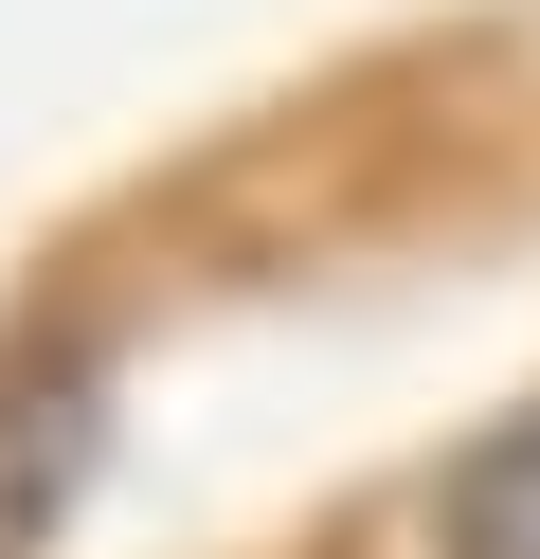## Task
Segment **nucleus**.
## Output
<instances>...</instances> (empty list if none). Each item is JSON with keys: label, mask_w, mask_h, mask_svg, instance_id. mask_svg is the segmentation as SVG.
<instances>
[{"label": "nucleus", "mask_w": 540, "mask_h": 559, "mask_svg": "<svg viewBox=\"0 0 540 559\" xmlns=\"http://www.w3.org/2000/svg\"><path fill=\"white\" fill-rule=\"evenodd\" d=\"M108 469V361L91 343H0V559H55Z\"/></svg>", "instance_id": "nucleus-1"}, {"label": "nucleus", "mask_w": 540, "mask_h": 559, "mask_svg": "<svg viewBox=\"0 0 540 559\" xmlns=\"http://www.w3.org/2000/svg\"><path fill=\"white\" fill-rule=\"evenodd\" d=\"M432 523H451V559H540V397L451 469V506H432Z\"/></svg>", "instance_id": "nucleus-2"}]
</instances>
